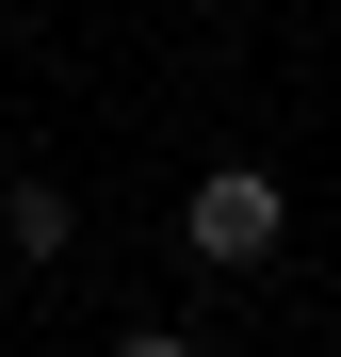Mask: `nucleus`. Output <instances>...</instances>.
<instances>
[{"label":"nucleus","mask_w":341,"mask_h":357,"mask_svg":"<svg viewBox=\"0 0 341 357\" xmlns=\"http://www.w3.org/2000/svg\"><path fill=\"white\" fill-rule=\"evenodd\" d=\"M179 227H195V260H227V276H244V260H276V244H293V178H276V162H211L195 195H179Z\"/></svg>","instance_id":"1"},{"label":"nucleus","mask_w":341,"mask_h":357,"mask_svg":"<svg viewBox=\"0 0 341 357\" xmlns=\"http://www.w3.org/2000/svg\"><path fill=\"white\" fill-rule=\"evenodd\" d=\"M66 227H82V211L49 195V178H17V195H0V244H17V260H66Z\"/></svg>","instance_id":"2"},{"label":"nucleus","mask_w":341,"mask_h":357,"mask_svg":"<svg viewBox=\"0 0 341 357\" xmlns=\"http://www.w3.org/2000/svg\"><path fill=\"white\" fill-rule=\"evenodd\" d=\"M114 357H195V341H179V325H130V341H114Z\"/></svg>","instance_id":"3"}]
</instances>
